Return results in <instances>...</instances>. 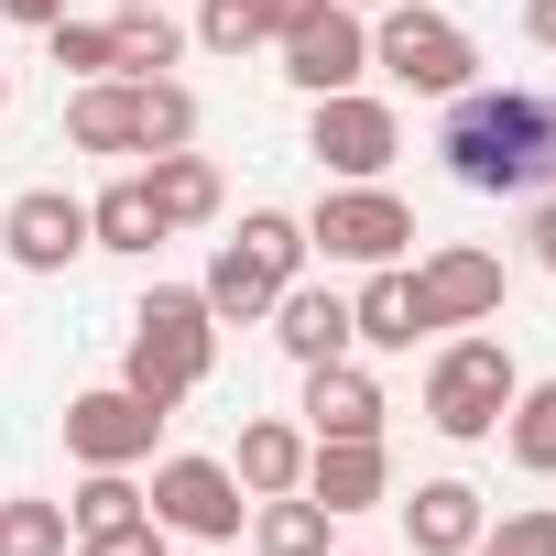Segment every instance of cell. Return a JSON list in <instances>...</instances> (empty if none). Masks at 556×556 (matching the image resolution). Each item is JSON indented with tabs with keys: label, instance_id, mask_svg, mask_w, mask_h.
<instances>
[{
	"label": "cell",
	"instance_id": "obj_1",
	"mask_svg": "<svg viewBox=\"0 0 556 556\" xmlns=\"http://www.w3.org/2000/svg\"><path fill=\"white\" fill-rule=\"evenodd\" d=\"M437 153H447V175L469 197H534V186H556V88H458Z\"/></svg>",
	"mask_w": 556,
	"mask_h": 556
},
{
	"label": "cell",
	"instance_id": "obj_2",
	"mask_svg": "<svg viewBox=\"0 0 556 556\" xmlns=\"http://www.w3.org/2000/svg\"><path fill=\"white\" fill-rule=\"evenodd\" d=\"M207 361H218V317H207V295H186V285H153V306L131 317V361H121V382L142 393V404H186L197 382H207Z\"/></svg>",
	"mask_w": 556,
	"mask_h": 556
},
{
	"label": "cell",
	"instance_id": "obj_3",
	"mask_svg": "<svg viewBox=\"0 0 556 556\" xmlns=\"http://www.w3.org/2000/svg\"><path fill=\"white\" fill-rule=\"evenodd\" d=\"M513 350L502 339H458V350H437V371H426V426L437 437H491L502 415H513Z\"/></svg>",
	"mask_w": 556,
	"mask_h": 556
},
{
	"label": "cell",
	"instance_id": "obj_4",
	"mask_svg": "<svg viewBox=\"0 0 556 556\" xmlns=\"http://www.w3.org/2000/svg\"><path fill=\"white\" fill-rule=\"evenodd\" d=\"M371 55H382L415 99H458V88H469V66H480V55H469V34L437 12V0H404V12H382Z\"/></svg>",
	"mask_w": 556,
	"mask_h": 556
},
{
	"label": "cell",
	"instance_id": "obj_5",
	"mask_svg": "<svg viewBox=\"0 0 556 556\" xmlns=\"http://www.w3.org/2000/svg\"><path fill=\"white\" fill-rule=\"evenodd\" d=\"M404 240H415V207L393 186H339L306 218V251H328V262H393Z\"/></svg>",
	"mask_w": 556,
	"mask_h": 556
},
{
	"label": "cell",
	"instance_id": "obj_6",
	"mask_svg": "<svg viewBox=\"0 0 556 556\" xmlns=\"http://www.w3.org/2000/svg\"><path fill=\"white\" fill-rule=\"evenodd\" d=\"M142 502H153V523H164V534H207V545H229V534H240V513H251V491H240L218 458H164Z\"/></svg>",
	"mask_w": 556,
	"mask_h": 556
},
{
	"label": "cell",
	"instance_id": "obj_7",
	"mask_svg": "<svg viewBox=\"0 0 556 556\" xmlns=\"http://www.w3.org/2000/svg\"><path fill=\"white\" fill-rule=\"evenodd\" d=\"M361 66H371V34H361V12H350V0H317V12L285 34V77H295L306 99L361 88Z\"/></svg>",
	"mask_w": 556,
	"mask_h": 556
},
{
	"label": "cell",
	"instance_id": "obj_8",
	"mask_svg": "<svg viewBox=\"0 0 556 556\" xmlns=\"http://www.w3.org/2000/svg\"><path fill=\"white\" fill-rule=\"evenodd\" d=\"M306 153H317V164H339L350 186H371V175L404 153V131H393V110H382V99L339 88V99H317V131H306Z\"/></svg>",
	"mask_w": 556,
	"mask_h": 556
},
{
	"label": "cell",
	"instance_id": "obj_9",
	"mask_svg": "<svg viewBox=\"0 0 556 556\" xmlns=\"http://www.w3.org/2000/svg\"><path fill=\"white\" fill-rule=\"evenodd\" d=\"M153 426H164V404H142L131 382L66 404V447H77L88 469H131V458H153Z\"/></svg>",
	"mask_w": 556,
	"mask_h": 556
},
{
	"label": "cell",
	"instance_id": "obj_10",
	"mask_svg": "<svg viewBox=\"0 0 556 556\" xmlns=\"http://www.w3.org/2000/svg\"><path fill=\"white\" fill-rule=\"evenodd\" d=\"M415 306H426V328H480V317H502V251H437L426 273H415Z\"/></svg>",
	"mask_w": 556,
	"mask_h": 556
},
{
	"label": "cell",
	"instance_id": "obj_11",
	"mask_svg": "<svg viewBox=\"0 0 556 556\" xmlns=\"http://www.w3.org/2000/svg\"><path fill=\"white\" fill-rule=\"evenodd\" d=\"M0 240H12V262H23V273H66V262L88 251V207H77L66 186H34V197H12Z\"/></svg>",
	"mask_w": 556,
	"mask_h": 556
},
{
	"label": "cell",
	"instance_id": "obj_12",
	"mask_svg": "<svg viewBox=\"0 0 556 556\" xmlns=\"http://www.w3.org/2000/svg\"><path fill=\"white\" fill-rule=\"evenodd\" d=\"M273 339H285L306 371H317V361H350V295H328V285H285V295H273Z\"/></svg>",
	"mask_w": 556,
	"mask_h": 556
},
{
	"label": "cell",
	"instance_id": "obj_13",
	"mask_svg": "<svg viewBox=\"0 0 556 556\" xmlns=\"http://www.w3.org/2000/svg\"><path fill=\"white\" fill-rule=\"evenodd\" d=\"M66 142L77 153H142V77H99L66 99Z\"/></svg>",
	"mask_w": 556,
	"mask_h": 556
},
{
	"label": "cell",
	"instance_id": "obj_14",
	"mask_svg": "<svg viewBox=\"0 0 556 556\" xmlns=\"http://www.w3.org/2000/svg\"><path fill=\"white\" fill-rule=\"evenodd\" d=\"M306 491L328 513H371L382 502V437H317L306 447Z\"/></svg>",
	"mask_w": 556,
	"mask_h": 556
},
{
	"label": "cell",
	"instance_id": "obj_15",
	"mask_svg": "<svg viewBox=\"0 0 556 556\" xmlns=\"http://www.w3.org/2000/svg\"><path fill=\"white\" fill-rule=\"evenodd\" d=\"M350 339H371V350H415V339H426V306H415V273L371 262V285L350 295Z\"/></svg>",
	"mask_w": 556,
	"mask_h": 556
},
{
	"label": "cell",
	"instance_id": "obj_16",
	"mask_svg": "<svg viewBox=\"0 0 556 556\" xmlns=\"http://www.w3.org/2000/svg\"><path fill=\"white\" fill-rule=\"evenodd\" d=\"M306 415H317V437H382V382L350 371V361H317L306 371Z\"/></svg>",
	"mask_w": 556,
	"mask_h": 556
},
{
	"label": "cell",
	"instance_id": "obj_17",
	"mask_svg": "<svg viewBox=\"0 0 556 556\" xmlns=\"http://www.w3.org/2000/svg\"><path fill=\"white\" fill-rule=\"evenodd\" d=\"M404 523H415V556H469L480 545V491L469 480H426L404 502Z\"/></svg>",
	"mask_w": 556,
	"mask_h": 556
},
{
	"label": "cell",
	"instance_id": "obj_18",
	"mask_svg": "<svg viewBox=\"0 0 556 556\" xmlns=\"http://www.w3.org/2000/svg\"><path fill=\"white\" fill-rule=\"evenodd\" d=\"M197 295H207V317L251 328V317H273V295H285V273H273L262 251H240V240H229V251L207 262V285H197Z\"/></svg>",
	"mask_w": 556,
	"mask_h": 556
},
{
	"label": "cell",
	"instance_id": "obj_19",
	"mask_svg": "<svg viewBox=\"0 0 556 556\" xmlns=\"http://www.w3.org/2000/svg\"><path fill=\"white\" fill-rule=\"evenodd\" d=\"M229 480L251 491V502H273V491H306V437L295 426H240V458H229Z\"/></svg>",
	"mask_w": 556,
	"mask_h": 556
},
{
	"label": "cell",
	"instance_id": "obj_20",
	"mask_svg": "<svg viewBox=\"0 0 556 556\" xmlns=\"http://www.w3.org/2000/svg\"><path fill=\"white\" fill-rule=\"evenodd\" d=\"M306 12H317V0H207V12H197V45H218V55H240V45H285Z\"/></svg>",
	"mask_w": 556,
	"mask_h": 556
},
{
	"label": "cell",
	"instance_id": "obj_21",
	"mask_svg": "<svg viewBox=\"0 0 556 556\" xmlns=\"http://www.w3.org/2000/svg\"><path fill=\"white\" fill-rule=\"evenodd\" d=\"M328 523H339V513H328L317 491H273V502L251 513V545H262V556H328Z\"/></svg>",
	"mask_w": 556,
	"mask_h": 556
},
{
	"label": "cell",
	"instance_id": "obj_22",
	"mask_svg": "<svg viewBox=\"0 0 556 556\" xmlns=\"http://www.w3.org/2000/svg\"><path fill=\"white\" fill-rule=\"evenodd\" d=\"M153 207H164V229H197V218H218V164L207 153H153Z\"/></svg>",
	"mask_w": 556,
	"mask_h": 556
},
{
	"label": "cell",
	"instance_id": "obj_23",
	"mask_svg": "<svg viewBox=\"0 0 556 556\" xmlns=\"http://www.w3.org/2000/svg\"><path fill=\"white\" fill-rule=\"evenodd\" d=\"M88 240H99V251H153V240H164V207H153V186H142V175H121V186L88 207Z\"/></svg>",
	"mask_w": 556,
	"mask_h": 556
},
{
	"label": "cell",
	"instance_id": "obj_24",
	"mask_svg": "<svg viewBox=\"0 0 556 556\" xmlns=\"http://www.w3.org/2000/svg\"><path fill=\"white\" fill-rule=\"evenodd\" d=\"M175 55H186V34H175L164 12H121V23H110V77H164Z\"/></svg>",
	"mask_w": 556,
	"mask_h": 556
},
{
	"label": "cell",
	"instance_id": "obj_25",
	"mask_svg": "<svg viewBox=\"0 0 556 556\" xmlns=\"http://www.w3.org/2000/svg\"><path fill=\"white\" fill-rule=\"evenodd\" d=\"M142 513H153V502L131 491V469H88V480H77V502H66V523H77V534H110V523H142Z\"/></svg>",
	"mask_w": 556,
	"mask_h": 556
},
{
	"label": "cell",
	"instance_id": "obj_26",
	"mask_svg": "<svg viewBox=\"0 0 556 556\" xmlns=\"http://www.w3.org/2000/svg\"><path fill=\"white\" fill-rule=\"evenodd\" d=\"M66 545H77L66 502H0V556H66Z\"/></svg>",
	"mask_w": 556,
	"mask_h": 556
},
{
	"label": "cell",
	"instance_id": "obj_27",
	"mask_svg": "<svg viewBox=\"0 0 556 556\" xmlns=\"http://www.w3.org/2000/svg\"><path fill=\"white\" fill-rule=\"evenodd\" d=\"M513 458L534 480H556V382H523L513 393Z\"/></svg>",
	"mask_w": 556,
	"mask_h": 556
},
{
	"label": "cell",
	"instance_id": "obj_28",
	"mask_svg": "<svg viewBox=\"0 0 556 556\" xmlns=\"http://www.w3.org/2000/svg\"><path fill=\"white\" fill-rule=\"evenodd\" d=\"M197 142V99L175 77H142V153H186Z\"/></svg>",
	"mask_w": 556,
	"mask_h": 556
},
{
	"label": "cell",
	"instance_id": "obj_29",
	"mask_svg": "<svg viewBox=\"0 0 556 556\" xmlns=\"http://www.w3.org/2000/svg\"><path fill=\"white\" fill-rule=\"evenodd\" d=\"M240 251H262V262L295 285V262H306V229H295L285 207H251V218H240Z\"/></svg>",
	"mask_w": 556,
	"mask_h": 556
},
{
	"label": "cell",
	"instance_id": "obj_30",
	"mask_svg": "<svg viewBox=\"0 0 556 556\" xmlns=\"http://www.w3.org/2000/svg\"><path fill=\"white\" fill-rule=\"evenodd\" d=\"M469 556H556V513H502V534L480 523V545Z\"/></svg>",
	"mask_w": 556,
	"mask_h": 556
},
{
	"label": "cell",
	"instance_id": "obj_31",
	"mask_svg": "<svg viewBox=\"0 0 556 556\" xmlns=\"http://www.w3.org/2000/svg\"><path fill=\"white\" fill-rule=\"evenodd\" d=\"M66 556H164V523L142 513V523H110V534H77Z\"/></svg>",
	"mask_w": 556,
	"mask_h": 556
},
{
	"label": "cell",
	"instance_id": "obj_32",
	"mask_svg": "<svg viewBox=\"0 0 556 556\" xmlns=\"http://www.w3.org/2000/svg\"><path fill=\"white\" fill-rule=\"evenodd\" d=\"M45 34H55V66H88V77L110 66V23H45Z\"/></svg>",
	"mask_w": 556,
	"mask_h": 556
},
{
	"label": "cell",
	"instance_id": "obj_33",
	"mask_svg": "<svg viewBox=\"0 0 556 556\" xmlns=\"http://www.w3.org/2000/svg\"><path fill=\"white\" fill-rule=\"evenodd\" d=\"M523 34H534V45L556 55V0H523Z\"/></svg>",
	"mask_w": 556,
	"mask_h": 556
},
{
	"label": "cell",
	"instance_id": "obj_34",
	"mask_svg": "<svg viewBox=\"0 0 556 556\" xmlns=\"http://www.w3.org/2000/svg\"><path fill=\"white\" fill-rule=\"evenodd\" d=\"M12 23H66V0H0Z\"/></svg>",
	"mask_w": 556,
	"mask_h": 556
},
{
	"label": "cell",
	"instance_id": "obj_35",
	"mask_svg": "<svg viewBox=\"0 0 556 556\" xmlns=\"http://www.w3.org/2000/svg\"><path fill=\"white\" fill-rule=\"evenodd\" d=\"M534 262L556 273V197H545V218H534Z\"/></svg>",
	"mask_w": 556,
	"mask_h": 556
},
{
	"label": "cell",
	"instance_id": "obj_36",
	"mask_svg": "<svg viewBox=\"0 0 556 556\" xmlns=\"http://www.w3.org/2000/svg\"><path fill=\"white\" fill-rule=\"evenodd\" d=\"M350 12H404V0H350Z\"/></svg>",
	"mask_w": 556,
	"mask_h": 556
},
{
	"label": "cell",
	"instance_id": "obj_37",
	"mask_svg": "<svg viewBox=\"0 0 556 556\" xmlns=\"http://www.w3.org/2000/svg\"><path fill=\"white\" fill-rule=\"evenodd\" d=\"M0 110H12V66H0Z\"/></svg>",
	"mask_w": 556,
	"mask_h": 556
},
{
	"label": "cell",
	"instance_id": "obj_38",
	"mask_svg": "<svg viewBox=\"0 0 556 556\" xmlns=\"http://www.w3.org/2000/svg\"><path fill=\"white\" fill-rule=\"evenodd\" d=\"M121 12H153V0H121Z\"/></svg>",
	"mask_w": 556,
	"mask_h": 556
}]
</instances>
